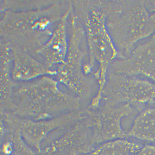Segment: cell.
I'll use <instances>...</instances> for the list:
<instances>
[{
    "label": "cell",
    "instance_id": "ba28073f",
    "mask_svg": "<svg viewBox=\"0 0 155 155\" xmlns=\"http://www.w3.org/2000/svg\"><path fill=\"white\" fill-rule=\"evenodd\" d=\"M50 136L42 144L38 155H85L97 146L85 117L58 135Z\"/></svg>",
    "mask_w": 155,
    "mask_h": 155
},
{
    "label": "cell",
    "instance_id": "5b68a950",
    "mask_svg": "<svg viewBox=\"0 0 155 155\" xmlns=\"http://www.w3.org/2000/svg\"><path fill=\"white\" fill-rule=\"evenodd\" d=\"M84 40L81 34L71 35L66 59L64 63L58 65L55 78L88 106L97 95L99 85L94 75L86 74L84 71L85 58L88 55L87 47H84Z\"/></svg>",
    "mask_w": 155,
    "mask_h": 155
},
{
    "label": "cell",
    "instance_id": "8992f818",
    "mask_svg": "<svg viewBox=\"0 0 155 155\" xmlns=\"http://www.w3.org/2000/svg\"><path fill=\"white\" fill-rule=\"evenodd\" d=\"M101 102L129 104L138 112L155 103V82L141 76L108 72Z\"/></svg>",
    "mask_w": 155,
    "mask_h": 155
},
{
    "label": "cell",
    "instance_id": "52a82bcc",
    "mask_svg": "<svg viewBox=\"0 0 155 155\" xmlns=\"http://www.w3.org/2000/svg\"><path fill=\"white\" fill-rule=\"evenodd\" d=\"M135 110L129 104L106 102H101L96 109L87 108L85 119L92 130L97 145L115 139L127 138V132L123 129L122 121Z\"/></svg>",
    "mask_w": 155,
    "mask_h": 155
},
{
    "label": "cell",
    "instance_id": "9c48e42d",
    "mask_svg": "<svg viewBox=\"0 0 155 155\" xmlns=\"http://www.w3.org/2000/svg\"><path fill=\"white\" fill-rule=\"evenodd\" d=\"M86 108L74 110L51 118L33 120L14 115L12 119L25 142L37 153L44 142L53 133L67 129L85 117Z\"/></svg>",
    "mask_w": 155,
    "mask_h": 155
},
{
    "label": "cell",
    "instance_id": "9a60e30c",
    "mask_svg": "<svg viewBox=\"0 0 155 155\" xmlns=\"http://www.w3.org/2000/svg\"><path fill=\"white\" fill-rule=\"evenodd\" d=\"M143 145L127 138L115 139L99 144L85 155H134Z\"/></svg>",
    "mask_w": 155,
    "mask_h": 155
},
{
    "label": "cell",
    "instance_id": "4fadbf2b",
    "mask_svg": "<svg viewBox=\"0 0 155 155\" xmlns=\"http://www.w3.org/2000/svg\"><path fill=\"white\" fill-rule=\"evenodd\" d=\"M127 134L128 138L155 144V105L138 112Z\"/></svg>",
    "mask_w": 155,
    "mask_h": 155
},
{
    "label": "cell",
    "instance_id": "ac0fdd59",
    "mask_svg": "<svg viewBox=\"0 0 155 155\" xmlns=\"http://www.w3.org/2000/svg\"><path fill=\"white\" fill-rule=\"evenodd\" d=\"M146 7L155 24V1H144Z\"/></svg>",
    "mask_w": 155,
    "mask_h": 155
},
{
    "label": "cell",
    "instance_id": "5bb4252c",
    "mask_svg": "<svg viewBox=\"0 0 155 155\" xmlns=\"http://www.w3.org/2000/svg\"><path fill=\"white\" fill-rule=\"evenodd\" d=\"M13 56L11 46L6 42L1 45V99L6 100L11 97L17 82L11 76Z\"/></svg>",
    "mask_w": 155,
    "mask_h": 155
},
{
    "label": "cell",
    "instance_id": "277c9868",
    "mask_svg": "<svg viewBox=\"0 0 155 155\" xmlns=\"http://www.w3.org/2000/svg\"><path fill=\"white\" fill-rule=\"evenodd\" d=\"M106 25L119 52L127 57L136 45L155 33V24L144 1H108Z\"/></svg>",
    "mask_w": 155,
    "mask_h": 155
},
{
    "label": "cell",
    "instance_id": "e0dca14e",
    "mask_svg": "<svg viewBox=\"0 0 155 155\" xmlns=\"http://www.w3.org/2000/svg\"><path fill=\"white\" fill-rule=\"evenodd\" d=\"M134 155H155V145L146 143Z\"/></svg>",
    "mask_w": 155,
    "mask_h": 155
},
{
    "label": "cell",
    "instance_id": "3957f363",
    "mask_svg": "<svg viewBox=\"0 0 155 155\" xmlns=\"http://www.w3.org/2000/svg\"><path fill=\"white\" fill-rule=\"evenodd\" d=\"M73 7L75 16L84 30L88 57L85 67L94 73L101 90L110 64L119 57L107 28L106 10L102 1H74Z\"/></svg>",
    "mask_w": 155,
    "mask_h": 155
},
{
    "label": "cell",
    "instance_id": "6da1fadb",
    "mask_svg": "<svg viewBox=\"0 0 155 155\" xmlns=\"http://www.w3.org/2000/svg\"><path fill=\"white\" fill-rule=\"evenodd\" d=\"M58 84L49 76L17 82L8 112L21 118L40 120L86 107L79 97L61 90Z\"/></svg>",
    "mask_w": 155,
    "mask_h": 155
},
{
    "label": "cell",
    "instance_id": "2e32d148",
    "mask_svg": "<svg viewBox=\"0 0 155 155\" xmlns=\"http://www.w3.org/2000/svg\"><path fill=\"white\" fill-rule=\"evenodd\" d=\"M1 150L2 155H38L17 132H13L8 135Z\"/></svg>",
    "mask_w": 155,
    "mask_h": 155
},
{
    "label": "cell",
    "instance_id": "7a4b0ae2",
    "mask_svg": "<svg viewBox=\"0 0 155 155\" xmlns=\"http://www.w3.org/2000/svg\"><path fill=\"white\" fill-rule=\"evenodd\" d=\"M70 8L69 1H55L45 8L4 11L1 21L3 40L28 52L41 47Z\"/></svg>",
    "mask_w": 155,
    "mask_h": 155
},
{
    "label": "cell",
    "instance_id": "7c38bea8",
    "mask_svg": "<svg viewBox=\"0 0 155 155\" xmlns=\"http://www.w3.org/2000/svg\"><path fill=\"white\" fill-rule=\"evenodd\" d=\"M11 45L13 56L11 76L14 81L27 82L45 76H56V69H51L43 62L39 61L28 52Z\"/></svg>",
    "mask_w": 155,
    "mask_h": 155
},
{
    "label": "cell",
    "instance_id": "30bf717a",
    "mask_svg": "<svg viewBox=\"0 0 155 155\" xmlns=\"http://www.w3.org/2000/svg\"><path fill=\"white\" fill-rule=\"evenodd\" d=\"M108 72L155 82V33L137 44L127 57L114 60Z\"/></svg>",
    "mask_w": 155,
    "mask_h": 155
},
{
    "label": "cell",
    "instance_id": "8fae6325",
    "mask_svg": "<svg viewBox=\"0 0 155 155\" xmlns=\"http://www.w3.org/2000/svg\"><path fill=\"white\" fill-rule=\"evenodd\" d=\"M72 9L70 8L64 15L56 29L46 43L36 51L50 68L65 62L69 47L68 21Z\"/></svg>",
    "mask_w": 155,
    "mask_h": 155
}]
</instances>
